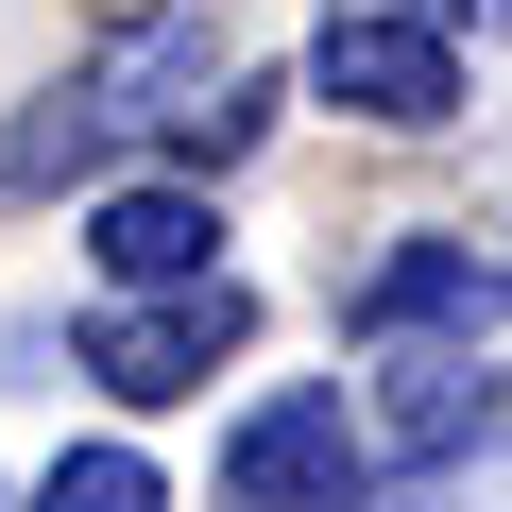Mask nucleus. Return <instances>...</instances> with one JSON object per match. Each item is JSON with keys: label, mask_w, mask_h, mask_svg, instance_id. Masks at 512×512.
Instances as JSON below:
<instances>
[{"label": "nucleus", "mask_w": 512, "mask_h": 512, "mask_svg": "<svg viewBox=\"0 0 512 512\" xmlns=\"http://www.w3.org/2000/svg\"><path fill=\"white\" fill-rule=\"evenodd\" d=\"M205 69H222V52H205L188 18H154V35H120L103 69H69V86H52L35 120H18V137H0V205H18V188H69V171H103V154H120L137 120H171L154 86H205Z\"/></svg>", "instance_id": "obj_1"}, {"label": "nucleus", "mask_w": 512, "mask_h": 512, "mask_svg": "<svg viewBox=\"0 0 512 512\" xmlns=\"http://www.w3.org/2000/svg\"><path fill=\"white\" fill-rule=\"evenodd\" d=\"M222 512H376V427L342 393H256L222 427Z\"/></svg>", "instance_id": "obj_2"}, {"label": "nucleus", "mask_w": 512, "mask_h": 512, "mask_svg": "<svg viewBox=\"0 0 512 512\" xmlns=\"http://www.w3.org/2000/svg\"><path fill=\"white\" fill-rule=\"evenodd\" d=\"M256 342V291L239 274H205V291H120V308H86V376L120 393V410H171V393H205L222 359Z\"/></svg>", "instance_id": "obj_3"}, {"label": "nucleus", "mask_w": 512, "mask_h": 512, "mask_svg": "<svg viewBox=\"0 0 512 512\" xmlns=\"http://www.w3.org/2000/svg\"><path fill=\"white\" fill-rule=\"evenodd\" d=\"M308 86L342 120H376V137H427V120H461V35L393 18V0H342V18L308 35Z\"/></svg>", "instance_id": "obj_4"}, {"label": "nucleus", "mask_w": 512, "mask_h": 512, "mask_svg": "<svg viewBox=\"0 0 512 512\" xmlns=\"http://www.w3.org/2000/svg\"><path fill=\"white\" fill-rule=\"evenodd\" d=\"M86 274H103V291H205V274H222V205L171 188V171H154V188H103V205H86Z\"/></svg>", "instance_id": "obj_5"}, {"label": "nucleus", "mask_w": 512, "mask_h": 512, "mask_svg": "<svg viewBox=\"0 0 512 512\" xmlns=\"http://www.w3.org/2000/svg\"><path fill=\"white\" fill-rule=\"evenodd\" d=\"M512 274H478V239H393L376 274L342 291V342H410V325H478Z\"/></svg>", "instance_id": "obj_6"}, {"label": "nucleus", "mask_w": 512, "mask_h": 512, "mask_svg": "<svg viewBox=\"0 0 512 512\" xmlns=\"http://www.w3.org/2000/svg\"><path fill=\"white\" fill-rule=\"evenodd\" d=\"M359 427H376V461H461V444L495 427V376H478V342H427V359H393Z\"/></svg>", "instance_id": "obj_7"}, {"label": "nucleus", "mask_w": 512, "mask_h": 512, "mask_svg": "<svg viewBox=\"0 0 512 512\" xmlns=\"http://www.w3.org/2000/svg\"><path fill=\"white\" fill-rule=\"evenodd\" d=\"M18 512H171V478H154L137 444H69V461L18 495Z\"/></svg>", "instance_id": "obj_8"}, {"label": "nucleus", "mask_w": 512, "mask_h": 512, "mask_svg": "<svg viewBox=\"0 0 512 512\" xmlns=\"http://www.w3.org/2000/svg\"><path fill=\"white\" fill-rule=\"evenodd\" d=\"M427 18H444V35H461V18H478V35H495V18H512V0H427Z\"/></svg>", "instance_id": "obj_9"}]
</instances>
